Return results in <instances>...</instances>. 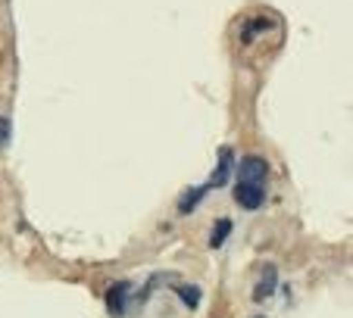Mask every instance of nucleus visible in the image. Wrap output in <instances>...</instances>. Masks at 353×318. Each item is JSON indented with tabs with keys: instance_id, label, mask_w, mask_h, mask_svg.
Instances as JSON below:
<instances>
[{
	"instance_id": "11",
	"label": "nucleus",
	"mask_w": 353,
	"mask_h": 318,
	"mask_svg": "<svg viewBox=\"0 0 353 318\" xmlns=\"http://www.w3.org/2000/svg\"><path fill=\"white\" fill-rule=\"evenodd\" d=\"M254 318H266V315H254Z\"/></svg>"
},
{
	"instance_id": "10",
	"label": "nucleus",
	"mask_w": 353,
	"mask_h": 318,
	"mask_svg": "<svg viewBox=\"0 0 353 318\" xmlns=\"http://www.w3.org/2000/svg\"><path fill=\"white\" fill-rule=\"evenodd\" d=\"M10 134H13V122H10L7 116H0V150L10 147Z\"/></svg>"
},
{
	"instance_id": "4",
	"label": "nucleus",
	"mask_w": 353,
	"mask_h": 318,
	"mask_svg": "<svg viewBox=\"0 0 353 318\" xmlns=\"http://www.w3.org/2000/svg\"><path fill=\"white\" fill-rule=\"evenodd\" d=\"M128 293H132V281H119L107 290V312L113 318L125 315V306H128Z\"/></svg>"
},
{
	"instance_id": "3",
	"label": "nucleus",
	"mask_w": 353,
	"mask_h": 318,
	"mask_svg": "<svg viewBox=\"0 0 353 318\" xmlns=\"http://www.w3.org/2000/svg\"><path fill=\"white\" fill-rule=\"evenodd\" d=\"M232 172H234V150L232 147H222L219 150V166L213 169V175H210V184H207V191H219V187H225L228 184V178H232Z\"/></svg>"
},
{
	"instance_id": "2",
	"label": "nucleus",
	"mask_w": 353,
	"mask_h": 318,
	"mask_svg": "<svg viewBox=\"0 0 353 318\" xmlns=\"http://www.w3.org/2000/svg\"><path fill=\"white\" fill-rule=\"evenodd\" d=\"M234 200H238L241 209L254 212V209H260V206L266 203V187H260V184H244V181H238V184H234Z\"/></svg>"
},
{
	"instance_id": "6",
	"label": "nucleus",
	"mask_w": 353,
	"mask_h": 318,
	"mask_svg": "<svg viewBox=\"0 0 353 318\" xmlns=\"http://www.w3.org/2000/svg\"><path fill=\"white\" fill-rule=\"evenodd\" d=\"M269 28H272V19H266V16H254V19H247L244 28H241V41L250 44V41H256L260 34H266Z\"/></svg>"
},
{
	"instance_id": "5",
	"label": "nucleus",
	"mask_w": 353,
	"mask_h": 318,
	"mask_svg": "<svg viewBox=\"0 0 353 318\" xmlns=\"http://www.w3.org/2000/svg\"><path fill=\"white\" fill-rule=\"evenodd\" d=\"M275 287H279V272H275V265H266L263 281L256 284V290H254V303H263V299H269L275 293Z\"/></svg>"
},
{
	"instance_id": "8",
	"label": "nucleus",
	"mask_w": 353,
	"mask_h": 318,
	"mask_svg": "<svg viewBox=\"0 0 353 318\" xmlns=\"http://www.w3.org/2000/svg\"><path fill=\"white\" fill-rule=\"evenodd\" d=\"M228 234H232V219H219L213 225V234H210V246H213V250H219V246L228 240Z\"/></svg>"
},
{
	"instance_id": "9",
	"label": "nucleus",
	"mask_w": 353,
	"mask_h": 318,
	"mask_svg": "<svg viewBox=\"0 0 353 318\" xmlns=\"http://www.w3.org/2000/svg\"><path fill=\"white\" fill-rule=\"evenodd\" d=\"M175 293L181 297V303H185L188 309H197L200 297H203V293H200V287H194V284H179V287H175Z\"/></svg>"
},
{
	"instance_id": "1",
	"label": "nucleus",
	"mask_w": 353,
	"mask_h": 318,
	"mask_svg": "<svg viewBox=\"0 0 353 318\" xmlns=\"http://www.w3.org/2000/svg\"><path fill=\"white\" fill-rule=\"evenodd\" d=\"M266 178H269V162H266V159H260V156H244V159H241L238 181L266 187Z\"/></svg>"
},
{
	"instance_id": "7",
	"label": "nucleus",
	"mask_w": 353,
	"mask_h": 318,
	"mask_svg": "<svg viewBox=\"0 0 353 318\" xmlns=\"http://www.w3.org/2000/svg\"><path fill=\"white\" fill-rule=\"evenodd\" d=\"M207 184H200V187H188L185 193L179 197V215H188V212H194L200 206V200L207 197Z\"/></svg>"
}]
</instances>
